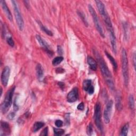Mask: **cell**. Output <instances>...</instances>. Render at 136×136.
<instances>
[{
	"label": "cell",
	"instance_id": "obj_1",
	"mask_svg": "<svg viewBox=\"0 0 136 136\" xmlns=\"http://www.w3.org/2000/svg\"><path fill=\"white\" fill-rule=\"evenodd\" d=\"M94 54L98 60L101 74L103 75V76L107 84V86L109 87L110 90L113 91L115 89V86L111 72L110 71L103 58L101 57L97 50H94Z\"/></svg>",
	"mask_w": 136,
	"mask_h": 136
},
{
	"label": "cell",
	"instance_id": "obj_2",
	"mask_svg": "<svg viewBox=\"0 0 136 136\" xmlns=\"http://www.w3.org/2000/svg\"><path fill=\"white\" fill-rule=\"evenodd\" d=\"M122 72L124 84L127 86L129 83V68L127 54L125 49L123 48L121 52Z\"/></svg>",
	"mask_w": 136,
	"mask_h": 136
},
{
	"label": "cell",
	"instance_id": "obj_3",
	"mask_svg": "<svg viewBox=\"0 0 136 136\" xmlns=\"http://www.w3.org/2000/svg\"><path fill=\"white\" fill-rule=\"evenodd\" d=\"M15 89V86L12 87L8 90L5 95L4 101L1 105V110L3 114H5L8 112L12 104V98Z\"/></svg>",
	"mask_w": 136,
	"mask_h": 136
},
{
	"label": "cell",
	"instance_id": "obj_4",
	"mask_svg": "<svg viewBox=\"0 0 136 136\" xmlns=\"http://www.w3.org/2000/svg\"><path fill=\"white\" fill-rule=\"evenodd\" d=\"M88 10H89V12L90 13V14H91V15L92 16V18H93V21L94 22V24H95L96 29L97 30V31L99 33L100 35L103 38H104L105 37L104 31L103 30V28H102V27L100 25L99 19L98 18L97 14V13H96L95 10L94 9L93 7L90 4L88 5Z\"/></svg>",
	"mask_w": 136,
	"mask_h": 136
},
{
	"label": "cell",
	"instance_id": "obj_5",
	"mask_svg": "<svg viewBox=\"0 0 136 136\" xmlns=\"http://www.w3.org/2000/svg\"><path fill=\"white\" fill-rule=\"evenodd\" d=\"M11 2L12 3V6L13 7L14 16L17 25L18 26L19 30L20 31H22L24 28V21L21 14L18 4L17 3V2L15 1H14V0L11 1Z\"/></svg>",
	"mask_w": 136,
	"mask_h": 136
},
{
	"label": "cell",
	"instance_id": "obj_6",
	"mask_svg": "<svg viewBox=\"0 0 136 136\" xmlns=\"http://www.w3.org/2000/svg\"><path fill=\"white\" fill-rule=\"evenodd\" d=\"M94 120L95 125L100 131H103L101 120V105L99 103H97L95 105L94 113Z\"/></svg>",
	"mask_w": 136,
	"mask_h": 136
},
{
	"label": "cell",
	"instance_id": "obj_7",
	"mask_svg": "<svg viewBox=\"0 0 136 136\" xmlns=\"http://www.w3.org/2000/svg\"><path fill=\"white\" fill-rule=\"evenodd\" d=\"M113 101L112 100H110L107 102L105 106V108L104 111L103 117H104V121L106 124H108L110 122L111 113L113 109Z\"/></svg>",
	"mask_w": 136,
	"mask_h": 136
},
{
	"label": "cell",
	"instance_id": "obj_8",
	"mask_svg": "<svg viewBox=\"0 0 136 136\" xmlns=\"http://www.w3.org/2000/svg\"><path fill=\"white\" fill-rule=\"evenodd\" d=\"M10 75V69L8 66H5L1 74V82L4 87H7L8 84L9 77Z\"/></svg>",
	"mask_w": 136,
	"mask_h": 136
},
{
	"label": "cell",
	"instance_id": "obj_9",
	"mask_svg": "<svg viewBox=\"0 0 136 136\" xmlns=\"http://www.w3.org/2000/svg\"><path fill=\"white\" fill-rule=\"evenodd\" d=\"M36 38L39 44H40L42 47L45 50V52H46L50 56H52L53 55V53L52 51L50 49L48 44L39 35H37L36 36Z\"/></svg>",
	"mask_w": 136,
	"mask_h": 136
},
{
	"label": "cell",
	"instance_id": "obj_10",
	"mask_svg": "<svg viewBox=\"0 0 136 136\" xmlns=\"http://www.w3.org/2000/svg\"><path fill=\"white\" fill-rule=\"evenodd\" d=\"M108 30L109 33V36L110 38V41L112 45V47L113 52L114 54H116L117 52V45H116V37L115 35V33L114 31V29L113 28H111V29H107Z\"/></svg>",
	"mask_w": 136,
	"mask_h": 136
},
{
	"label": "cell",
	"instance_id": "obj_11",
	"mask_svg": "<svg viewBox=\"0 0 136 136\" xmlns=\"http://www.w3.org/2000/svg\"><path fill=\"white\" fill-rule=\"evenodd\" d=\"M78 98V89L77 87L73 88L67 95V101L69 103H73Z\"/></svg>",
	"mask_w": 136,
	"mask_h": 136
},
{
	"label": "cell",
	"instance_id": "obj_12",
	"mask_svg": "<svg viewBox=\"0 0 136 136\" xmlns=\"http://www.w3.org/2000/svg\"><path fill=\"white\" fill-rule=\"evenodd\" d=\"M1 135H7L10 134L11 130H10V127L8 123L4 122V121H1Z\"/></svg>",
	"mask_w": 136,
	"mask_h": 136
},
{
	"label": "cell",
	"instance_id": "obj_13",
	"mask_svg": "<svg viewBox=\"0 0 136 136\" xmlns=\"http://www.w3.org/2000/svg\"><path fill=\"white\" fill-rule=\"evenodd\" d=\"M0 3H1V6H2L4 12L5 13V15H6L8 19L10 21H12V14H11L10 10L9 9V8L8 7L6 2H5V1H3V0H1V1H0Z\"/></svg>",
	"mask_w": 136,
	"mask_h": 136
},
{
	"label": "cell",
	"instance_id": "obj_14",
	"mask_svg": "<svg viewBox=\"0 0 136 136\" xmlns=\"http://www.w3.org/2000/svg\"><path fill=\"white\" fill-rule=\"evenodd\" d=\"M96 4V6H97L99 12L100 13V14L101 15V16L103 17H104L105 15H106L107 14V13L105 9V5L104 4V3L100 1H95Z\"/></svg>",
	"mask_w": 136,
	"mask_h": 136
},
{
	"label": "cell",
	"instance_id": "obj_15",
	"mask_svg": "<svg viewBox=\"0 0 136 136\" xmlns=\"http://www.w3.org/2000/svg\"><path fill=\"white\" fill-rule=\"evenodd\" d=\"M36 75L39 81H42L44 79V70L43 67L40 63H38L36 66Z\"/></svg>",
	"mask_w": 136,
	"mask_h": 136
},
{
	"label": "cell",
	"instance_id": "obj_16",
	"mask_svg": "<svg viewBox=\"0 0 136 136\" xmlns=\"http://www.w3.org/2000/svg\"><path fill=\"white\" fill-rule=\"evenodd\" d=\"M87 63L89 64L90 69H91L93 71L97 70V63L96 61L95 60H94L92 56H87Z\"/></svg>",
	"mask_w": 136,
	"mask_h": 136
},
{
	"label": "cell",
	"instance_id": "obj_17",
	"mask_svg": "<svg viewBox=\"0 0 136 136\" xmlns=\"http://www.w3.org/2000/svg\"><path fill=\"white\" fill-rule=\"evenodd\" d=\"M105 53L106 55L107 56V58L109 59L110 61L111 62L112 66L113 67V69H114V70L115 71H116V70L117 69V63H116L115 60L114 59V58H113L110 54H109L108 52H107L106 50L105 51Z\"/></svg>",
	"mask_w": 136,
	"mask_h": 136
},
{
	"label": "cell",
	"instance_id": "obj_18",
	"mask_svg": "<svg viewBox=\"0 0 136 136\" xmlns=\"http://www.w3.org/2000/svg\"><path fill=\"white\" fill-rule=\"evenodd\" d=\"M116 107L118 111H121L122 109V104L121 97L120 94H118L116 96Z\"/></svg>",
	"mask_w": 136,
	"mask_h": 136
},
{
	"label": "cell",
	"instance_id": "obj_19",
	"mask_svg": "<svg viewBox=\"0 0 136 136\" xmlns=\"http://www.w3.org/2000/svg\"><path fill=\"white\" fill-rule=\"evenodd\" d=\"M45 125L44 123L42 122H36L34 123L33 126V131L36 132L39 130H40L42 128H43Z\"/></svg>",
	"mask_w": 136,
	"mask_h": 136
},
{
	"label": "cell",
	"instance_id": "obj_20",
	"mask_svg": "<svg viewBox=\"0 0 136 136\" xmlns=\"http://www.w3.org/2000/svg\"><path fill=\"white\" fill-rule=\"evenodd\" d=\"M38 24H39V26H40V28H41V29H42V30H43L45 33H46L47 35H48L49 36H53V32L50 30H49L48 29H47V28L45 27L43 25H42L41 22H39V21L38 22Z\"/></svg>",
	"mask_w": 136,
	"mask_h": 136
},
{
	"label": "cell",
	"instance_id": "obj_21",
	"mask_svg": "<svg viewBox=\"0 0 136 136\" xmlns=\"http://www.w3.org/2000/svg\"><path fill=\"white\" fill-rule=\"evenodd\" d=\"M83 88L84 90L87 92L89 88L92 86L91 80H85L83 82Z\"/></svg>",
	"mask_w": 136,
	"mask_h": 136
},
{
	"label": "cell",
	"instance_id": "obj_22",
	"mask_svg": "<svg viewBox=\"0 0 136 136\" xmlns=\"http://www.w3.org/2000/svg\"><path fill=\"white\" fill-rule=\"evenodd\" d=\"M63 58L62 56H57V57L55 58L52 61V64L53 66H57L59 64H60L61 62L63 60Z\"/></svg>",
	"mask_w": 136,
	"mask_h": 136
},
{
	"label": "cell",
	"instance_id": "obj_23",
	"mask_svg": "<svg viewBox=\"0 0 136 136\" xmlns=\"http://www.w3.org/2000/svg\"><path fill=\"white\" fill-rule=\"evenodd\" d=\"M129 124L128 123L126 124L125 125L122 127L121 129L120 135H122V136L127 135L128 131H129Z\"/></svg>",
	"mask_w": 136,
	"mask_h": 136
},
{
	"label": "cell",
	"instance_id": "obj_24",
	"mask_svg": "<svg viewBox=\"0 0 136 136\" xmlns=\"http://www.w3.org/2000/svg\"><path fill=\"white\" fill-rule=\"evenodd\" d=\"M78 14L79 15V16H80V19L82 20V22H83V24H84V25L88 27V22H87V20L86 19V16H85L84 14L81 12V11H78Z\"/></svg>",
	"mask_w": 136,
	"mask_h": 136
},
{
	"label": "cell",
	"instance_id": "obj_25",
	"mask_svg": "<svg viewBox=\"0 0 136 136\" xmlns=\"http://www.w3.org/2000/svg\"><path fill=\"white\" fill-rule=\"evenodd\" d=\"M129 105L130 109L131 110L134 109V99L132 95H130L129 97Z\"/></svg>",
	"mask_w": 136,
	"mask_h": 136
},
{
	"label": "cell",
	"instance_id": "obj_26",
	"mask_svg": "<svg viewBox=\"0 0 136 136\" xmlns=\"http://www.w3.org/2000/svg\"><path fill=\"white\" fill-rule=\"evenodd\" d=\"M54 133L55 135L60 136L63 135L64 133V130L62 129H58V128H53Z\"/></svg>",
	"mask_w": 136,
	"mask_h": 136
},
{
	"label": "cell",
	"instance_id": "obj_27",
	"mask_svg": "<svg viewBox=\"0 0 136 136\" xmlns=\"http://www.w3.org/2000/svg\"><path fill=\"white\" fill-rule=\"evenodd\" d=\"M93 133V127L92 124L90 123L89 124L87 128V133L89 135H92Z\"/></svg>",
	"mask_w": 136,
	"mask_h": 136
},
{
	"label": "cell",
	"instance_id": "obj_28",
	"mask_svg": "<svg viewBox=\"0 0 136 136\" xmlns=\"http://www.w3.org/2000/svg\"><path fill=\"white\" fill-rule=\"evenodd\" d=\"M7 42L8 44L11 47H14V42L12 38L11 37H8L7 38Z\"/></svg>",
	"mask_w": 136,
	"mask_h": 136
},
{
	"label": "cell",
	"instance_id": "obj_29",
	"mask_svg": "<svg viewBox=\"0 0 136 136\" xmlns=\"http://www.w3.org/2000/svg\"><path fill=\"white\" fill-rule=\"evenodd\" d=\"M48 127H46L45 128L43 131L41 132L40 135H43V136H46L48 135Z\"/></svg>",
	"mask_w": 136,
	"mask_h": 136
},
{
	"label": "cell",
	"instance_id": "obj_30",
	"mask_svg": "<svg viewBox=\"0 0 136 136\" xmlns=\"http://www.w3.org/2000/svg\"><path fill=\"white\" fill-rule=\"evenodd\" d=\"M55 124L57 127L60 128L62 126H63V121L60 120H56V121L55 122Z\"/></svg>",
	"mask_w": 136,
	"mask_h": 136
},
{
	"label": "cell",
	"instance_id": "obj_31",
	"mask_svg": "<svg viewBox=\"0 0 136 136\" xmlns=\"http://www.w3.org/2000/svg\"><path fill=\"white\" fill-rule=\"evenodd\" d=\"M65 123L67 124H70V114H66L65 115Z\"/></svg>",
	"mask_w": 136,
	"mask_h": 136
},
{
	"label": "cell",
	"instance_id": "obj_32",
	"mask_svg": "<svg viewBox=\"0 0 136 136\" xmlns=\"http://www.w3.org/2000/svg\"><path fill=\"white\" fill-rule=\"evenodd\" d=\"M58 53L60 55H62L63 53V49H62V47L61 46H59V45H58Z\"/></svg>",
	"mask_w": 136,
	"mask_h": 136
},
{
	"label": "cell",
	"instance_id": "obj_33",
	"mask_svg": "<svg viewBox=\"0 0 136 136\" xmlns=\"http://www.w3.org/2000/svg\"><path fill=\"white\" fill-rule=\"evenodd\" d=\"M87 92L90 95H92V94H93L94 93V86H93V85L89 88V89L88 90Z\"/></svg>",
	"mask_w": 136,
	"mask_h": 136
},
{
	"label": "cell",
	"instance_id": "obj_34",
	"mask_svg": "<svg viewBox=\"0 0 136 136\" xmlns=\"http://www.w3.org/2000/svg\"><path fill=\"white\" fill-rule=\"evenodd\" d=\"M77 109L80 110V111H82L84 109V104L83 103H81L79 104L78 106H77Z\"/></svg>",
	"mask_w": 136,
	"mask_h": 136
},
{
	"label": "cell",
	"instance_id": "obj_35",
	"mask_svg": "<svg viewBox=\"0 0 136 136\" xmlns=\"http://www.w3.org/2000/svg\"><path fill=\"white\" fill-rule=\"evenodd\" d=\"M15 116V113L14 112H11L10 114H9V115H8V118H9V119L10 120H12V119Z\"/></svg>",
	"mask_w": 136,
	"mask_h": 136
},
{
	"label": "cell",
	"instance_id": "obj_36",
	"mask_svg": "<svg viewBox=\"0 0 136 136\" xmlns=\"http://www.w3.org/2000/svg\"><path fill=\"white\" fill-rule=\"evenodd\" d=\"M56 72L59 73H63L64 72V70L62 69L61 67H58L57 68V69L56 70Z\"/></svg>",
	"mask_w": 136,
	"mask_h": 136
},
{
	"label": "cell",
	"instance_id": "obj_37",
	"mask_svg": "<svg viewBox=\"0 0 136 136\" xmlns=\"http://www.w3.org/2000/svg\"><path fill=\"white\" fill-rule=\"evenodd\" d=\"M13 109H14V110L16 112L18 111V110H19V107L18 106V105H17L16 104V102H15V100H14V106H13Z\"/></svg>",
	"mask_w": 136,
	"mask_h": 136
},
{
	"label": "cell",
	"instance_id": "obj_38",
	"mask_svg": "<svg viewBox=\"0 0 136 136\" xmlns=\"http://www.w3.org/2000/svg\"><path fill=\"white\" fill-rule=\"evenodd\" d=\"M132 59H133V63L134 68V69H135V52L133 53Z\"/></svg>",
	"mask_w": 136,
	"mask_h": 136
},
{
	"label": "cell",
	"instance_id": "obj_39",
	"mask_svg": "<svg viewBox=\"0 0 136 136\" xmlns=\"http://www.w3.org/2000/svg\"><path fill=\"white\" fill-rule=\"evenodd\" d=\"M59 84V86L62 88V89H63V87H64V84L63 83H62V82H59L58 83Z\"/></svg>",
	"mask_w": 136,
	"mask_h": 136
}]
</instances>
